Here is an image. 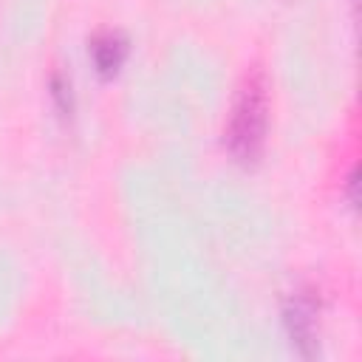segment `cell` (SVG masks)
<instances>
[{
  "label": "cell",
  "mask_w": 362,
  "mask_h": 362,
  "mask_svg": "<svg viewBox=\"0 0 362 362\" xmlns=\"http://www.w3.org/2000/svg\"><path fill=\"white\" fill-rule=\"evenodd\" d=\"M269 82L260 68L243 74L226 122V150L238 164H255L266 147Z\"/></svg>",
  "instance_id": "1"
},
{
  "label": "cell",
  "mask_w": 362,
  "mask_h": 362,
  "mask_svg": "<svg viewBox=\"0 0 362 362\" xmlns=\"http://www.w3.org/2000/svg\"><path fill=\"white\" fill-rule=\"evenodd\" d=\"M283 322L291 337V345L300 351V356H317L320 354V300L314 291L300 288L288 297L283 308Z\"/></svg>",
  "instance_id": "2"
},
{
  "label": "cell",
  "mask_w": 362,
  "mask_h": 362,
  "mask_svg": "<svg viewBox=\"0 0 362 362\" xmlns=\"http://www.w3.org/2000/svg\"><path fill=\"white\" fill-rule=\"evenodd\" d=\"M90 59L99 71V76H113L127 59V40L119 31H102L90 42Z\"/></svg>",
  "instance_id": "3"
}]
</instances>
